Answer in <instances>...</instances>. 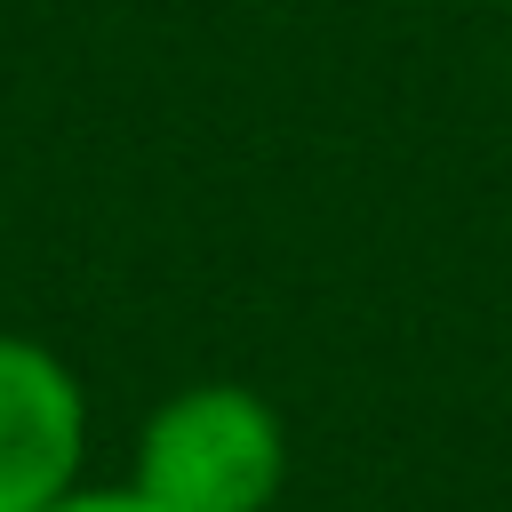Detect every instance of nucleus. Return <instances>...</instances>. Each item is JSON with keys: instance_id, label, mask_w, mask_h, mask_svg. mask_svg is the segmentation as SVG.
<instances>
[{"instance_id": "1", "label": "nucleus", "mask_w": 512, "mask_h": 512, "mask_svg": "<svg viewBox=\"0 0 512 512\" xmlns=\"http://www.w3.org/2000/svg\"><path fill=\"white\" fill-rule=\"evenodd\" d=\"M280 480H288V424L256 384L232 376L176 384L144 416L128 472V488L152 496L160 512H272Z\"/></svg>"}, {"instance_id": "3", "label": "nucleus", "mask_w": 512, "mask_h": 512, "mask_svg": "<svg viewBox=\"0 0 512 512\" xmlns=\"http://www.w3.org/2000/svg\"><path fill=\"white\" fill-rule=\"evenodd\" d=\"M48 512H160L152 496H136L128 480H112V488H96V480H80V488H64Z\"/></svg>"}, {"instance_id": "2", "label": "nucleus", "mask_w": 512, "mask_h": 512, "mask_svg": "<svg viewBox=\"0 0 512 512\" xmlns=\"http://www.w3.org/2000/svg\"><path fill=\"white\" fill-rule=\"evenodd\" d=\"M88 464V392L64 352L0 328V512H48L80 488Z\"/></svg>"}]
</instances>
